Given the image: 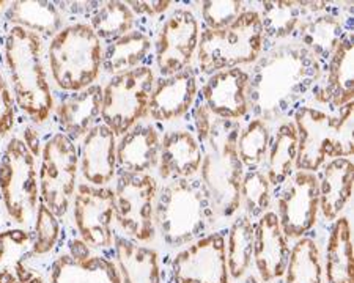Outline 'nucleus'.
I'll return each mask as SVG.
<instances>
[{"instance_id": "f257e3e1", "label": "nucleus", "mask_w": 354, "mask_h": 283, "mask_svg": "<svg viewBox=\"0 0 354 283\" xmlns=\"http://www.w3.org/2000/svg\"><path fill=\"white\" fill-rule=\"evenodd\" d=\"M323 65L296 39L270 44L249 72V112L265 123L287 118L322 79Z\"/></svg>"}, {"instance_id": "f03ea898", "label": "nucleus", "mask_w": 354, "mask_h": 283, "mask_svg": "<svg viewBox=\"0 0 354 283\" xmlns=\"http://www.w3.org/2000/svg\"><path fill=\"white\" fill-rule=\"evenodd\" d=\"M5 64L16 106L33 123H44L55 110V103L43 61V39L13 26L5 38Z\"/></svg>"}, {"instance_id": "7ed1b4c3", "label": "nucleus", "mask_w": 354, "mask_h": 283, "mask_svg": "<svg viewBox=\"0 0 354 283\" xmlns=\"http://www.w3.org/2000/svg\"><path fill=\"white\" fill-rule=\"evenodd\" d=\"M239 121L214 118L207 140L202 144V184L207 191L214 216L232 217L241 206L244 164L238 155Z\"/></svg>"}, {"instance_id": "20e7f679", "label": "nucleus", "mask_w": 354, "mask_h": 283, "mask_svg": "<svg viewBox=\"0 0 354 283\" xmlns=\"http://www.w3.org/2000/svg\"><path fill=\"white\" fill-rule=\"evenodd\" d=\"M354 101L335 112L302 104L293 113L298 133V156L295 170L317 173L330 159L351 157Z\"/></svg>"}, {"instance_id": "39448f33", "label": "nucleus", "mask_w": 354, "mask_h": 283, "mask_svg": "<svg viewBox=\"0 0 354 283\" xmlns=\"http://www.w3.org/2000/svg\"><path fill=\"white\" fill-rule=\"evenodd\" d=\"M214 211L202 181L174 179L158 191L155 200V228L169 247H183L198 240Z\"/></svg>"}, {"instance_id": "423d86ee", "label": "nucleus", "mask_w": 354, "mask_h": 283, "mask_svg": "<svg viewBox=\"0 0 354 283\" xmlns=\"http://www.w3.org/2000/svg\"><path fill=\"white\" fill-rule=\"evenodd\" d=\"M102 41L87 22L65 26L50 38L48 64L57 87L81 92L95 85L102 70Z\"/></svg>"}, {"instance_id": "0eeeda50", "label": "nucleus", "mask_w": 354, "mask_h": 283, "mask_svg": "<svg viewBox=\"0 0 354 283\" xmlns=\"http://www.w3.org/2000/svg\"><path fill=\"white\" fill-rule=\"evenodd\" d=\"M265 49L263 26L257 10H244L232 26L200 32L197 64L205 75L254 65Z\"/></svg>"}, {"instance_id": "6e6552de", "label": "nucleus", "mask_w": 354, "mask_h": 283, "mask_svg": "<svg viewBox=\"0 0 354 283\" xmlns=\"http://www.w3.org/2000/svg\"><path fill=\"white\" fill-rule=\"evenodd\" d=\"M0 197L15 222L27 225L37 216L41 202L37 151L19 137L10 139L0 157Z\"/></svg>"}, {"instance_id": "1a4fd4ad", "label": "nucleus", "mask_w": 354, "mask_h": 283, "mask_svg": "<svg viewBox=\"0 0 354 283\" xmlns=\"http://www.w3.org/2000/svg\"><path fill=\"white\" fill-rule=\"evenodd\" d=\"M156 76L150 66L112 76L102 87L101 120L115 137H122L148 115Z\"/></svg>"}, {"instance_id": "9d476101", "label": "nucleus", "mask_w": 354, "mask_h": 283, "mask_svg": "<svg viewBox=\"0 0 354 283\" xmlns=\"http://www.w3.org/2000/svg\"><path fill=\"white\" fill-rule=\"evenodd\" d=\"M39 156V197L57 217H64L77 189L79 150L68 135L55 133Z\"/></svg>"}, {"instance_id": "9b49d317", "label": "nucleus", "mask_w": 354, "mask_h": 283, "mask_svg": "<svg viewBox=\"0 0 354 283\" xmlns=\"http://www.w3.org/2000/svg\"><path fill=\"white\" fill-rule=\"evenodd\" d=\"M158 183L150 173L120 172L115 195V222L137 242L155 237V200Z\"/></svg>"}, {"instance_id": "f8f14e48", "label": "nucleus", "mask_w": 354, "mask_h": 283, "mask_svg": "<svg viewBox=\"0 0 354 283\" xmlns=\"http://www.w3.org/2000/svg\"><path fill=\"white\" fill-rule=\"evenodd\" d=\"M276 206L283 235L291 240L304 237L315 226L319 213L317 173L295 170L281 186Z\"/></svg>"}, {"instance_id": "ddd939ff", "label": "nucleus", "mask_w": 354, "mask_h": 283, "mask_svg": "<svg viewBox=\"0 0 354 283\" xmlns=\"http://www.w3.org/2000/svg\"><path fill=\"white\" fill-rule=\"evenodd\" d=\"M73 219L81 240L88 247L107 248L113 244L115 195L107 186L79 184L73 197Z\"/></svg>"}, {"instance_id": "4468645a", "label": "nucleus", "mask_w": 354, "mask_h": 283, "mask_svg": "<svg viewBox=\"0 0 354 283\" xmlns=\"http://www.w3.org/2000/svg\"><path fill=\"white\" fill-rule=\"evenodd\" d=\"M200 24L189 8H176L167 16L155 39L158 71L162 77L189 70L197 55Z\"/></svg>"}, {"instance_id": "2eb2a0df", "label": "nucleus", "mask_w": 354, "mask_h": 283, "mask_svg": "<svg viewBox=\"0 0 354 283\" xmlns=\"http://www.w3.org/2000/svg\"><path fill=\"white\" fill-rule=\"evenodd\" d=\"M174 283H228L225 237L216 231L192 241L175 255Z\"/></svg>"}, {"instance_id": "dca6fc26", "label": "nucleus", "mask_w": 354, "mask_h": 283, "mask_svg": "<svg viewBox=\"0 0 354 283\" xmlns=\"http://www.w3.org/2000/svg\"><path fill=\"white\" fill-rule=\"evenodd\" d=\"M249 72L243 68L216 71L202 88V101L216 118L239 121L249 113Z\"/></svg>"}, {"instance_id": "f3484780", "label": "nucleus", "mask_w": 354, "mask_h": 283, "mask_svg": "<svg viewBox=\"0 0 354 283\" xmlns=\"http://www.w3.org/2000/svg\"><path fill=\"white\" fill-rule=\"evenodd\" d=\"M70 253L60 255L50 268L49 283H122L117 264L91 255L82 240L70 241Z\"/></svg>"}, {"instance_id": "a211bd4d", "label": "nucleus", "mask_w": 354, "mask_h": 283, "mask_svg": "<svg viewBox=\"0 0 354 283\" xmlns=\"http://www.w3.org/2000/svg\"><path fill=\"white\" fill-rule=\"evenodd\" d=\"M353 32L342 39L334 54L323 65L322 79L313 88V99L335 112L354 101Z\"/></svg>"}, {"instance_id": "6ab92c4d", "label": "nucleus", "mask_w": 354, "mask_h": 283, "mask_svg": "<svg viewBox=\"0 0 354 283\" xmlns=\"http://www.w3.org/2000/svg\"><path fill=\"white\" fill-rule=\"evenodd\" d=\"M117 137L104 123H96L82 139L79 170L85 183L107 186L117 175Z\"/></svg>"}, {"instance_id": "aec40b11", "label": "nucleus", "mask_w": 354, "mask_h": 283, "mask_svg": "<svg viewBox=\"0 0 354 283\" xmlns=\"http://www.w3.org/2000/svg\"><path fill=\"white\" fill-rule=\"evenodd\" d=\"M196 98L197 76L192 70L161 76L153 87L148 115L155 121H175L191 110Z\"/></svg>"}, {"instance_id": "412c9836", "label": "nucleus", "mask_w": 354, "mask_h": 283, "mask_svg": "<svg viewBox=\"0 0 354 283\" xmlns=\"http://www.w3.org/2000/svg\"><path fill=\"white\" fill-rule=\"evenodd\" d=\"M288 253V237L283 235L277 214L274 211L265 213L255 224L254 242V262L261 283L283 277Z\"/></svg>"}, {"instance_id": "4be33fe9", "label": "nucleus", "mask_w": 354, "mask_h": 283, "mask_svg": "<svg viewBox=\"0 0 354 283\" xmlns=\"http://www.w3.org/2000/svg\"><path fill=\"white\" fill-rule=\"evenodd\" d=\"M202 145L196 134L187 129L169 131L161 140L158 173L165 181L189 179L202 167Z\"/></svg>"}, {"instance_id": "5701e85b", "label": "nucleus", "mask_w": 354, "mask_h": 283, "mask_svg": "<svg viewBox=\"0 0 354 283\" xmlns=\"http://www.w3.org/2000/svg\"><path fill=\"white\" fill-rule=\"evenodd\" d=\"M350 32L351 28L346 26V19L326 8L302 21L296 28L293 39L324 65Z\"/></svg>"}, {"instance_id": "b1692460", "label": "nucleus", "mask_w": 354, "mask_h": 283, "mask_svg": "<svg viewBox=\"0 0 354 283\" xmlns=\"http://www.w3.org/2000/svg\"><path fill=\"white\" fill-rule=\"evenodd\" d=\"M161 134L151 123H137L117 142V164L122 172L148 173L158 167Z\"/></svg>"}, {"instance_id": "393cba45", "label": "nucleus", "mask_w": 354, "mask_h": 283, "mask_svg": "<svg viewBox=\"0 0 354 283\" xmlns=\"http://www.w3.org/2000/svg\"><path fill=\"white\" fill-rule=\"evenodd\" d=\"M102 87L98 84L68 95L55 106V113L62 126V133L73 142L84 139L96 120L101 117Z\"/></svg>"}, {"instance_id": "a878e982", "label": "nucleus", "mask_w": 354, "mask_h": 283, "mask_svg": "<svg viewBox=\"0 0 354 283\" xmlns=\"http://www.w3.org/2000/svg\"><path fill=\"white\" fill-rule=\"evenodd\" d=\"M328 2H295V0H272L261 3V26H263L265 44L279 43L293 38L296 28L309 16L324 11Z\"/></svg>"}, {"instance_id": "bb28decb", "label": "nucleus", "mask_w": 354, "mask_h": 283, "mask_svg": "<svg viewBox=\"0 0 354 283\" xmlns=\"http://www.w3.org/2000/svg\"><path fill=\"white\" fill-rule=\"evenodd\" d=\"M354 164L351 157H337L322 167L318 178L319 211L326 220H335L353 194Z\"/></svg>"}, {"instance_id": "cd10ccee", "label": "nucleus", "mask_w": 354, "mask_h": 283, "mask_svg": "<svg viewBox=\"0 0 354 283\" xmlns=\"http://www.w3.org/2000/svg\"><path fill=\"white\" fill-rule=\"evenodd\" d=\"M117 269L122 283H161L159 255L134 240L115 236Z\"/></svg>"}, {"instance_id": "c85d7f7f", "label": "nucleus", "mask_w": 354, "mask_h": 283, "mask_svg": "<svg viewBox=\"0 0 354 283\" xmlns=\"http://www.w3.org/2000/svg\"><path fill=\"white\" fill-rule=\"evenodd\" d=\"M298 156V133L293 120L279 123L266 151L265 173L271 186L281 188L295 172Z\"/></svg>"}, {"instance_id": "c756f323", "label": "nucleus", "mask_w": 354, "mask_h": 283, "mask_svg": "<svg viewBox=\"0 0 354 283\" xmlns=\"http://www.w3.org/2000/svg\"><path fill=\"white\" fill-rule=\"evenodd\" d=\"M324 277L326 283H354V252L348 217H337L330 228L326 244Z\"/></svg>"}, {"instance_id": "7c9ffc66", "label": "nucleus", "mask_w": 354, "mask_h": 283, "mask_svg": "<svg viewBox=\"0 0 354 283\" xmlns=\"http://www.w3.org/2000/svg\"><path fill=\"white\" fill-rule=\"evenodd\" d=\"M5 16L10 22H13V26L26 28L39 38H53L64 28V18L59 8L54 3L43 0H21L10 3Z\"/></svg>"}, {"instance_id": "2f4dec72", "label": "nucleus", "mask_w": 354, "mask_h": 283, "mask_svg": "<svg viewBox=\"0 0 354 283\" xmlns=\"http://www.w3.org/2000/svg\"><path fill=\"white\" fill-rule=\"evenodd\" d=\"M32 251V235L13 228L0 233V283H26L35 274L27 268L26 257Z\"/></svg>"}, {"instance_id": "473e14b6", "label": "nucleus", "mask_w": 354, "mask_h": 283, "mask_svg": "<svg viewBox=\"0 0 354 283\" xmlns=\"http://www.w3.org/2000/svg\"><path fill=\"white\" fill-rule=\"evenodd\" d=\"M151 50V39L144 32L131 30L109 43L102 52V70L115 76L139 68Z\"/></svg>"}, {"instance_id": "72a5a7b5", "label": "nucleus", "mask_w": 354, "mask_h": 283, "mask_svg": "<svg viewBox=\"0 0 354 283\" xmlns=\"http://www.w3.org/2000/svg\"><path fill=\"white\" fill-rule=\"evenodd\" d=\"M254 242H255V224L249 216L236 217L228 231L225 242L227 268L228 274L238 280L248 273L254 260Z\"/></svg>"}, {"instance_id": "f704fd0d", "label": "nucleus", "mask_w": 354, "mask_h": 283, "mask_svg": "<svg viewBox=\"0 0 354 283\" xmlns=\"http://www.w3.org/2000/svg\"><path fill=\"white\" fill-rule=\"evenodd\" d=\"M285 283H322L323 266L319 248L312 237H299L288 253Z\"/></svg>"}, {"instance_id": "c9c22d12", "label": "nucleus", "mask_w": 354, "mask_h": 283, "mask_svg": "<svg viewBox=\"0 0 354 283\" xmlns=\"http://www.w3.org/2000/svg\"><path fill=\"white\" fill-rule=\"evenodd\" d=\"M136 24V14L127 2H102L90 16V27L101 41L112 43L127 35Z\"/></svg>"}, {"instance_id": "e433bc0d", "label": "nucleus", "mask_w": 354, "mask_h": 283, "mask_svg": "<svg viewBox=\"0 0 354 283\" xmlns=\"http://www.w3.org/2000/svg\"><path fill=\"white\" fill-rule=\"evenodd\" d=\"M271 140L270 124L260 118H252L245 126L239 129L238 134V155L244 167H260L266 157L268 146Z\"/></svg>"}, {"instance_id": "4c0bfd02", "label": "nucleus", "mask_w": 354, "mask_h": 283, "mask_svg": "<svg viewBox=\"0 0 354 283\" xmlns=\"http://www.w3.org/2000/svg\"><path fill=\"white\" fill-rule=\"evenodd\" d=\"M271 188L263 168L252 167L244 172L241 181V205L245 209V216L259 219L270 211L271 206Z\"/></svg>"}, {"instance_id": "58836bf2", "label": "nucleus", "mask_w": 354, "mask_h": 283, "mask_svg": "<svg viewBox=\"0 0 354 283\" xmlns=\"http://www.w3.org/2000/svg\"><path fill=\"white\" fill-rule=\"evenodd\" d=\"M35 235L32 236V253L46 255L53 251L60 236L59 217L39 202L35 216Z\"/></svg>"}, {"instance_id": "ea45409f", "label": "nucleus", "mask_w": 354, "mask_h": 283, "mask_svg": "<svg viewBox=\"0 0 354 283\" xmlns=\"http://www.w3.org/2000/svg\"><path fill=\"white\" fill-rule=\"evenodd\" d=\"M202 19L207 28L219 30L235 22L244 11L241 0H207L202 2Z\"/></svg>"}, {"instance_id": "a19ab883", "label": "nucleus", "mask_w": 354, "mask_h": 283, "mask_svg": "<svg viewBox=\"0 0 354 283\" xmlns=\"http://www.w3.org/2000/svg\"><path fill=\"white\" fill-rule=\"evenodd\" d=\"M16 124V101L7 79L0 72V139L13 131Z\"/></svg>"}, {"instance_id": "79ce46f5", "label": "nucleus", "mask_w": 354, "mask_h": 283, "mask_svg": "<svg viewBox=\"0 0 354 283\" xmlns=\"http://www.w3.org/2000/svg\"><path fill=\"white\" fill-rule=\"evenodd\" d=\"M214 115L209 112L207 106L203 104V101H198L197 106L194 107V128H196V137L200 142V145L207 140L208 134L213 126Z\"/></svg>"}, {"instance_id": "37998d69", "label": "nucleus", "mask_w": 354, "mask_h": 283, "mask_svg": "<svg viewBox=\"0 0 354 283\" xmlns=\"http://www.w3.org/2000/svg\"><path fill=\"white\" fill-rule=\"evenodd\" d=\"M134 14L148 16V18H155L167 11L172 7L174 2H164V0H158V2H127Z\"/></svg>"}, {"instance_id": "c03bdc74", "label": "nucleus", "mask_w": 354, "mask_h": 283, "mask_svg": "<svg viewBox=\"0 0 354 283\" xmlns=\"http://www.w3.org/2000/svg\"><path fill=\"white\" fill-rule=\"evenodd\" d=\"M26 283H44V280H43V277L41 275H39V274H33L32 277H30V279H28Z\"/></svg>"}, {"instance_id": "a18cd8bd", "label": "nucleus", "mask_w": 354, "mask_h": 283, "mask_svg": "<svg viewBox=\"0 0 354 283\" xmlns=\"http://www.w3.org/2000/svg\"><path fill=\"white\" fill-rule=\"evenodd\" d=\"M244 283H261L259 279H257V277H254V275H249L248 279L244 280Z\"/></svg>"}]
</instances>
